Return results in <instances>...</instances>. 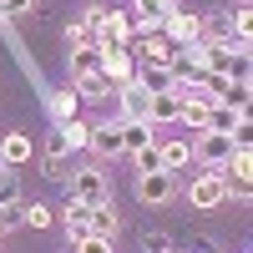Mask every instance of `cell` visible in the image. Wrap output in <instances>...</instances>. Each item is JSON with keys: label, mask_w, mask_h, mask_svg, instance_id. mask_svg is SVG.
<instances>
[{"label": "cell", "mask_w": 253, "mask_h": 253, "mask_svg": "<svg viewBox=\"0 0 253 253\" xmlns=\"http://www.w3.org/2000/svg\"><path fill=\"white\" fill-rule=\"evenodd\" d=\"M26 223L31 228H51V208L46 203H26Z\"/></svg>", "instance_id": "obj_25"}, {"label": "cell", "mask_w": 253, "mask_h": 253, "mask_svg": "<svg viewBox=\"0 0 253 253\" xmlns=\"http://www.w3.org/2000/svg\"><path fill=\"white\" fill-rule=\"evenodd\" d=\"M66 46L76 51V46H96V41H91V26H86V20H76V26H66Z\"/></svg>", "instance_id": "obj_24"}, {"label": "cell", "mask_w": 253, "mask_h": 253, "mask_svg": "<svg viewBox=\"0 0 253 253\" xmlns=\"http://www.w3.org/2000/svg\"><path fill=\"white\" fill-rule=\"evenodd\" d=\"M86 223H91V233H96V238H117V228H122V223H117V208H112V203L91 208V213H86Z\"/></svg>", "instance_id": "obj_18"}, {"label": "cell", "mask_w": 253, "mask_h": 253, "mask_svg": "<svg viewBox=\"0 0 253 253\" xmlns=\"http://www.w3.org/2000/svg\"><path fill=\"white\" fill-rule=\"evenodd\" d=\"M0 238H5V233H0Z\"/></svg>", "instance_id": "obj_30"}, {"label": "cell", "mask_w": 253, "mask_h": 253, "mask_svg": "<svg viewBox=\"0 0 253 253\" xmlns=\"http://www.w3.org/2000/svg\"><path fill=\"white\" fill-rule=\"evenodd\" d=\"M233 31H238V46L253 41V15H248V10H233Z\"/></svg>", "instance_id": "obj_26"}, {"label": "cell", "mask_w": 253, "mask_h": 253, "mask_svg": "<svg viewBox=\"0 0 253 253\" xmlns=\"http://www.w3.org/2000/svg\"><path fill=\"white\" fill-rule=\"evenodd\" d=\"M0 162H5V167L31 162V137L26 132H5V142H0Z\"/></svg>", "instance_id": "obj_16"}, {"label": "cell", "mask_w": 253, "mask_h": 253, "mask_svg": "<svg viewBox=\"0 0 253 253\" xmlns=\"http://www.w3.org/2000/svg\"><path fill=\"white\" fill-rule=\"evenodd\" d=\"M172 193H177L172 172H142V177H137V198H142L147 208H152V203H167Z\"/></svg>", "instance_id": "obj_11"}, {"label": "cell", "mask_w": 253, "mask_h": 253, "mask_svg": "<svg viewBox=\"0 0 253 253\" xmlns=\"http://www.w3.org/2000/svg\"><path fill=\"white\" fill-rule=\"evenodd\" d=\"M101 61H107V51H101V46H76V51H71V81L96 76V71H101Z\"/></svg>", "instance_id": "obj_13"}, {"label": "cell", "mask_w": 253, "mask_h": 253, "mask_svg": "<svg viewBox=\"0 0 253 253\" xmlns=\"http://www.w3.org/2000/svg\"><path fill=\"white\" fill-rule=\"evenodd\" d=\"M117 96H122V122H147L152 81H126V86H117Z\"/></svg>", "instance_id": "obj_5"}, {"label": "cell", "mask_w": 253, "mask_h": 253, "mask_svg": "<svg viewBox=\"0 0 253 253\" xmlns=\"http://www.w3.org/2000/svg\"><path fill=\"white\" fill-rule=\"evenodd\" d=\"M208 107H213L208 96H187V101H182V112H177V122H182V126H193V132H208Z\"/></svg>", "instance_id": "obj_17"}, {"label": "cell", "mask_w": 253, "mask_h": 253, "mask_svg": "<svg viewBox=\"0 0 253 253\" xmlns=\"http://www.w3.org/2000/svg\"><path fill=\"white\" fill-rule=\"evenodd\" d=\"M137 167H142V172H162V167H157V142L147 147V152H137Z\"/></svg>", "instance_id": "obj_28"}, {"label": "cell", "mask_w": 253, "mask_h": 253, "mask_svg": "<svg viewBox=\"0 0 253 253\" xmlns=\"http://www.w3.org/2000/svg\"><path fill=\"white\" fill-rule=\"evenodd\" d=\"M36 0H0V15H26Z\"/></svg>", "instance_id": "obj_29"}, {"label": "cell", "mask_w": 253, "mask_h": 253, "mask_svg": "<svg viewBox=\"0 0 253 253\" xmlns=\"http://www.w3.org/2000/svg\"><path fill=\"white\" fill-rule=\"evenodd\" d=\"M86 147L107 162V157H122V122H96L91 126V137H86Z\"/></svg>", "instance_id": "obj_7"}, {"label": "cell", "mask_w": 253, "mask_h": 253, "mask_svg": "<svg viewBox=\"0 0 253 253\" xmlns=\"http://www.w3.org/2000/svg\"><path fill=\"white\" fill-rule=\"evenodd\" d=\"M152 147V122H122V152H147Z\"/></svg>", "instance_id": "obj_14"}, {"label": "cell", "mask_w": 253, "mask_h": 253, "mask_svg": "<svg viewBox=\"0 0 253 253\" xmlns=\"http://www.w3.org/2000/svg\"><path fill=\"white\" fill-rule=\"evenodd\" d=\"M187 162H193V147H187V142H162L157 147V167H162V172H182Z\"/></svg>", "instance_id": "obj_15"}, {"label": "cell", "mask_w": 253, "mask_h": 253, "mask_svg": "<svg viewBox=\"0 0 253 253\" xmlns=\"http://www.w3.org/2000/svg\"><path fill=\"white\" fill-rule=\"evenodd\" d=\"M126 51H132L147 71H167V76L177 71V46L167 36H137V41H126Z\"/></svg>", "instance_id": "obj_2"}, {"label": "cell", "mask_w": 253, "mask_h": 253, "mask_svg": "<svg viewBox=\"0 0 253 253\" xmlns=\"http://www.w3.org/2000/svg\"><path fill=\"white\" fill-rule=\"evenodd\" d=\"M167 41H172V46H177V41H182V46H198V36H203V15H187V10H172V15H167Z\"/></svg>", "instance_id": "obj_9"}, {"label": "cell", "mask_w": 253, "mask_h": 253, "mask_svg": "<svg viewBox=\"0 0 253 253\" xmlns=\"http://www.w3.org/2000/svg\"><path fill=\"white\" fill-rule=\"evenodd\" d=\"M177 112H182V96L177 91H152L147 96V122H177Z\"/></svg>", "instance_id": "obj_12"}, {"label": "cell", "mask_w": 253, "mask_h": 253, "mask_svg": "<svg viewBox=\"0 0 253 253\" xmlns=\"http://www.w3.org/2000/svg\"><path fill=\"white\" fill-rule=\"evenodd\" d=\"M101 76L112 81V91L126 86V81H137V56L126 51V46H122V51H107V61H101Z\"/></svg>", "instance_id": "obj_8"}, {"label": "cell", "mask_w": 253, "mask_h": 253, "mask_svg": "<svg viewBox=\"0 0 253 253\" xmlns=\"http://www.w3.org/2000/svg\"><path fill=\"white\" fill-rule=\"evenodd\" d=\"M61 132H66V147H86V137H91V126L81 122V117H71V122H61Z\"/></svg>", "instance_id": "obj_22"}, {"label": "cell", "mask_w": 253, "mask_h": 253, "mask_svg": "<svg viewBox=\"0 0 253 253\" xmlns=\"http://www.w3.org/2000/svg\"><path fill=\"white\" fill-rule=\"evenodd\" d=\"M193 157L203 162V172H218V167L233 157V137L228 132H198V142H193Z\"/></svg>", "instance_id": "obj_3"}, {"label": "cell", "mask_w": 253, "mask_h": 253, "mask_svg": "<svg viewBox=\"0 0 253 253\" xmlns=\"http://www.w3.org/2000/svg\"><path fill=\"white\" fill-rule=\"evenodd\" d=\"M71 86H76V96H107V91H112V81L96 71V76H86V81H71Z\"/></svg>", "instance_id": "obj_21"}, {"label": "cell", "mask_w": 253, "mask_h": 253, "mask_svg": "<svg viewBox=\"0 0 253 253\" xmlns=\"http://www.w3.org/2000/svg\"><path fill=\"white\" fill-rule=\"evenodd\" d=\"M172 10H177L172 0H137V5H132L137 26H142V36H157V31L167 26V15H172Z\"/></svg>", "instance_id": "obj_6"}, {"label": "cell", "mask_w": 253, "mask_h": 253, "mask_svg": "<svg viewBox=\"0 0 253 253\" xmlns=\"http://www.w3.org/2000/svg\"><path fill=\"white\" fill-rule=\"evenodd\" d=\"M71 253H112V238H96V233H91V238H81Z\"/></svg>", "instance_id": "obj_27"}, {"label": "cell", "mask_w": 253, "mask_h": 253, "mask_svg": "<svg viewBox=\"0 0 253 253\" xmlns=\"http://www.w3.org/2000/svg\"><path fill=\"white\" fill-rule=\"evenodd\" d=\"M66 187H71V203H81V208L112 203V182H107V172H101V167H71Z\"/></svg>", "instance_id": "obj_1"}, {"label": "cell", "mask_w": 253, "mask_h": 253, "mask_svg": "<svg viewBox=\"0 0 253 253\" xmlns=\"http://www.w3.org/2000/svg\"><path fill=\"white\" fill-rule=\"evenodd\" d=\"M20 203V177H15V167H0V208H10Z\"/></svg>", "instance_id": "obj_20"}, {"label": "cell", "mask_w": 253, "mask_h": 253, "mask_svg": "<svg viewBox=\"0 0 253 253\" xmlns=\"http://www.w3.org/2000/svg\"><path fill=\"white\" fill-rule=\"evenodd\" d=\"M26 223V203H10V208H0V233H10V228Z\"/></svg>", "instance_id": "obj_23"}, {"label": "cell", "mask_w": 253, "mask_h": 253, "mask_svg": "<svg viewBox=\"0 0 253 253\" xmlns=\"http://www.w3.org/2000/svg\"><path fill=\"white\" fill-rule=\"evenodd\" d=\"M187 203H193L198 213H213V208H223V203H228L223 177H218V172H198V177H193V187H187Z\"/></svg>", "instance_id": "obj_4"}, {"label": "cell", "mask_w": 253, "mask_h": 253, "mask_svg": "<svg viewBox=\"0 0 253 253\" xmlns=\"http://www.w3.org/2000/svg\"><path fill=\"white\" fill-rule=\"evenodd\" d=\"M76 107H81V96H76V86H66V91H56V96H51V117H56V126H61V122H71V117H76Z\"/></svg>", "instance_id": "obj_19"}, {"label": "cell", "mask_w": 253, "mask_h": 253, "mask_svg": "<svg viewBox=\"0 0 253 253\" xmlns=\"http://www.w3.org/2000/svg\"><path fill=\"white\" fill-rule=\"evenodd\" d=\"M66 157H71V147H66V132H56L46 137V177H56V182H66L71 177V167H66Z\"/></svg>", "instance_id": "obj_10"}]
</instances>
